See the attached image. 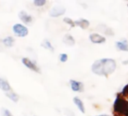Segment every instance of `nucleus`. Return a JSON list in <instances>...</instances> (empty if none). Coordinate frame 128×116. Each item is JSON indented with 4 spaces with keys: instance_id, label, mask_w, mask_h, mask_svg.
Returning a JSON list of instances; mask_svg holds the SVG:
<instances>
[{
    "instance_id": "1",
    "label": "nucleus",
    "mask_w": 128,
    "mask_h": 116,
    "mask_svg": "<svg viewBox=\"0 0 128 116\" xmlns=\"http://www.w3.org/2000/svg\"><path fill=\"white\" fill-rule=\"evenodd\" d=\"M116 62L111 58H103L96 60L92 66V72L98 76H108L113 73L116 70Z\"/></svg>"
},
{
    "instance_id": "2",
    "label": "nucleus",
    "mask_w": 128,
    "mask_h": 116,
    "mask_svg": "<svg viewBox=\"0 0 128 116\" xmlns=\"http://www.w3.org/2000/svg\"><path fill=\"white\" fill-rule=\"evenodd\" d=\"M114 113L121 114L123 116H128V101L119 94H118L116 100L114 102Z\"/></svg>"
},
{
    "instance_id": "3",
    "label": "nucleus",
    "mask_w": 128,
    "mask_h": 116,
    "mask_svg": "<svg viewBox=\"0 0 128 116\" xmlns=\"http://www.w3.org/2000/svg\"><path fill=\"white\" fill-rule=\"evenodd\" d=\"M13 32L18 37H25L29 33L27 27L20 24H16L13 26Z\"/></svg>"
},
{
    "instance_id": "4",
    "label": "nucleus",
    "mask_w": 128,
    "mask_h": 116,
    "mask_svg": "<svg viewBox=\"0 0 128 116\" xmlns=\"http://www.w3.org/2000/svg\"><path fill=\"white\" fill-rule=\"evenodd\" d=\"M22 63L24 64V65L27 67L28 69L36 72H38V73H40V69L38 68V66H37V65L33 63L31 60H30L29 58L27 57H24L22 59Z\"/></svg>"
},
{
    "instance_id": "5",
    "label": "nucleus",
    "mask_w": 128,
    "mask_h": 116,
    "mask_svg": "<svg viewBox=\"0 0 128 116\" xmlns=\"http://www.w3.org/2000/svg\"><path fill=\"white\" fill-rule=\"evenodd\" d=\"M66 12V8H63L62 6H56L54 7L49 12L50 16L53 17V18H57L60 17L62 14H64Z\"/></svg>"
},
{
    "instance_id": "6",
    "label": "nucleus",
    "mask_w": 128,
    "mask_h": 116,
    "mask_svg": "<svg viewBox=\"0 0 128 116\" xmlns=\"http://www.w3.org/2000/svg\"><path fill=\"white\" fill-rule=\"evenodd\" d=\"M90 40L91 41V42L94 43V44H102L104 43L106 41V38L104 36H100V34L97 33H92L89 36Z\"/></svg>"
},
{
    "instance_id": "7",
    "label": "nucleus",
    "mask_w": 128,
    "mask_h": 116,
    "mask_svg": "<svg viewBox=\"0 0 128 116\" xmlns=\"http://www.w3.org/2000/svg\"><path fill=\"white\" fill-rule=\"evenodd\" d=\"M18 17L20 19V20H22V22H24L26 24H30L32 22V17L27 14L25 11L20 12L18 14Z\"/></svg>"
},
{
    "instance_id": "8",
    "label": "nucleus",
    "mask_w": 128,
    "mask_h": 116,
    "mask_svg": "<svg viewBox=\"0 0 128 116\" xmlns=\"http://www.w3.org/2000/svg\"><path fill=\"white\" fill-rule=\"evenodd\" d=\"M70 87L71 89L75 92H82L84 90V85L82 82L76 81V80H70Z\"/></svg>"
},
{
    "instance_id": "9",
    "label": "nucleus",
    "mask_w": 128,
    "mask_h": 116,
    "mask_svg": "<svg viewBox=\"0 0 128 116\" xmlns=\"http://www.w3.org/2000/svg\"><path fill=\"white\" fill-rule=\"evenodd\" d=\"M0 89L5 91V93L12 90L10 84L6 80H5L4 78H2L1 77H0Z\"/></svg>"
},
{
    "instance_id": "10",
    "label": "nucleus",
    "mask_w": 128,
    "mask_h": 116,
    "mask_svg": "<svg viewBox=\"0 0 128 116\" xmlns=\"http://www.w3.org/2000/svg\"><path fill=\"white\" fill-rule=\"evenodd\" d=\"M115 45L119 50L128 51V42L126 39H123L121 41L117 42Z\"/></svg>"
},
{
    "instance_id": "11",
    "label": "nucleus",
    "mask_w": 128,
    "mask_h": 116,
    "mask_svg": "<svg viewBox=\"0 0 128 116\" xmlns=\"http://www.w3.org/2000/svg\"><path fill=\"white\" fill-rule=\"evenodd\" d=\"M75 25H76V26H79V27H81V28L83 29V30H84V29H87V28L89 26L90 22H89L88 20H86V19L82 18V19H79V20H76V21H75Z\"/></svg>"
},
{
    "instance_id": "12",
    "label": "nucleus",
    "mask_w": 128,
    "mask_h": 116,
    "mask_svg": "<svg viewBox=\"0 0 128 116\" xmlns=\"http://www.w3.org/2000/svg\"><path fill=\"white\" fill-rule=\"evenodd\" d=\"M62 41L66 44H67L69 46H73L75 44V42H76L74 38L70 34H66L65 36H64Z\"/></svg>"
},
{
    "instance_id": "13",
    "label": "nucleus",
    "mask_w": 128,
    "mask_h": 116,
    "mask_svg": "<svg viewBox=\"0 0 128 116\" xmlns=\"http://www.w3.org/2000/svg\"><path fill=\"white\" fill-rule=\"evenodd\" d=\"M73 102H74V103L76 104V106L78 107V108L82 113H84V112H85L84 106V103H83V102L82 101L81 99H79L78 97H74V98H73Z\"/></svg>"
},
{
    "instance_id": "14",
    "label": "nucleus",
    "mask_w": 128,
    "mask_h": 116,
    "mask_svg": "<svg viewBox=\"0 0 128 116\" xmlns=\"http://www.w3.org/2000/svg\"><path fill=\"white\" fill-rule=\"evenodd\" d=\"M6 95L8 98H9L11 100H12L14 102H18L19 100V98H20L19 95L18 94H16L15 92H14L13 90H11L9 92H6Z\"/></svg>"
},
{
    "instance_id": "15",
    "label": "nucleus",
    "mask_w": 128,
    "mask_h": 116,
    "mask_svg": "<svg viewBox=\"0 0 128 116\" xmlns=\"http://www.w3.org/2000/svg\"><path fill=\"white\" fill-rule=\"evenodd\" d=\"M2 42L6 47H12L14 44V39L12 36H8L2 40Z\"/></svg>"
},
{
    "instance_id": "16",
    "label": "nucleus",
    "mask_w": 128,
    "mask_h": 116,
    "mask_svg": "<svg viewBox=\"0 0 128 116\" xmlns=\"http://www.w3.org/2000/svg\"><path fill=\"white\" fill-rule=\"evenodd\" d=\"M100 26L102 27V29H100V28H99L100 31H101L102 32H103V33H105V34H106V35H109V36H113V35H114L113 31H112L110 28L106 26L105 25H100Z\"/></svg>"
},
{
    "instance_id": "17",
    "label": "nucleus",
    "mask_w": 128,
    "mask_h": 116,
    "mask_svg": "<svg viewBox=\"0 0 128 116\" xmlns=\"http://www.w3.org/2000/svg\"><path fill=\"white\" fill-rule=\"evenodd\" d=\"M42 46L44 47V48H46V49L50 50V51H54V47L52 46V44H51V43L50 42V41L48 40V39H44V40L42 42Z\"/></svg>"
},
{
    "instance_id": "18",
    "label": "nucleus",
    "mask_w": 128,
    "mask_h": 116,
    "mask_svg": "<svg viewBox=\"0 0 128 116\" xmlns=\"http://www.w3.org/2000/svg\"><path fill=\"white\" fill-rule=\"evenodd\" d=\"M120 94L122 95V96H124L125 99H128V84L126 85H125L120 93Z\"/></svg>"
},
{
    "instance_id": "19",
    "label": "nucleus",
    "mask_w": 128,
    "mask_h": 116,
    "mask_svg": "<svg viewBox=\"0 0 128 116\" xmlns=\"http://www.w3.org/2000/svg\"><path fill=\"white\" fill-rule=\"evenodd\" d=\"M33 3L37 7H42L46 4V1L45 0H35V1L33 2Z\"/></svg>"
},
{
    "instance_id": "20",
    "label": "nucleus",
    "mask_w": 128,
    "mask_h": 116,
    "mask_svg": "<svg viewBox=\"0 0 128 116\" xmlns=\"http://www.w3.org/2000/svg\"><path fill=\"white\" fill-rule=\"evenodd\" d=\"M63 21L65 22L66 24H69L71 27H74L76 25H75V21H73L71 18H65L63 19Z\"/></svg>"
},
{
    "instance_id": "21",
    "label": "nucleus",
    "mask_w": 128,
    "mask_h": 116,
    "mask_svg": "<svg viewBox=\"0 0 128 116\" xmlns=\"http://www.w3.org/2000/svg\"><path fill=\"white\" fill-rule=\"evenodd\" d=\"M1 113H2V116H13V114H12V112L7 109V108H2L1 110Z\"/></svg>"
},
{
    "instance_id": "22",
    "label": "nucleus",
    "mask_w": 128,
    "mask_h": 116,
    "mask_svg": "<svg viewBox=\"0 0 128 116\" xmlns=\"http://www.w3.org/2000/svg\"><path fill=\"white\" fill-rule=\"evenodd\" d=\"M68 60V55L66 54H61L60 55V60L62 63H65Z\"/></svg>"
},
{
    "instance_id": "23",
    "label": "nucleus",
    "mask_w": 128,
    "mask_h": 116,
    "mask_svg": "<svg viewBox=\"0 0 128 116\" xmlns=\"http://www.w3.org/2000/svg\"><path fill=\"white\" fill-rule=\"evenodd\" d=\"M114 116H123V115L119 114H117V113H114Z\"/></svg>"
},
{
    "instance_id": "24",
    "label": "nucleus",
    "mask_w": 128,
    "mask_h": 116,
    "mask_svg": "<svg viewBox=\"0 0 128 116\" xmlns=\"http://www.w3.org/2000/svg\"><path fill=\"white\" fill-rule=\"evenodd\" d=\"M96 116H109L108 114H100V115H96Z\"/></svg>"
}]
</instances>
